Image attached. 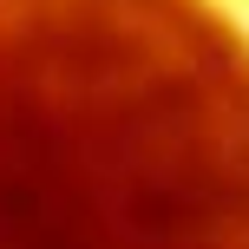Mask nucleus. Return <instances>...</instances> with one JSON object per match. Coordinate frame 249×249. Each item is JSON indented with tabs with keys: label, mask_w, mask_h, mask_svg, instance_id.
Masks as SVG:
<instances>
[{
	"label": "nucleus",
	"mask_w": 249,
	"mask_h": 249,
	"mask_svg": "<svg viewBox=\"0 0 249 249\" xmlns=\"http://www.w3.org/2000/svg\"><path fill=\"white\" fill-rule=\"evenodd\" d=\"M249 236V39L203 0H0V243Z\"/></svg>",
	"instance_id": "obj_1"
}]
</instances>
